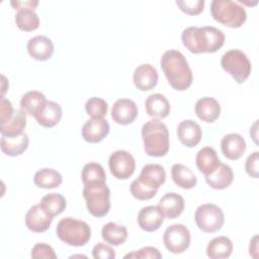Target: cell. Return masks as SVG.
Here are the masks:
<instances>
[{"instance_id":"cell-1","label":"cell","mask_w":259,"mask_h":259,"mask_svg":"<svg viewBox=\"0 0 259 259\" xmlns=\"http://www.w3.org/2000/svg\"><path fill=\"white\" fill-rule=\"evenodd\" d=\"M224 32L214 26H189L183 29L181 40L184 47L193 54L214 53L225 44Z\"/></svg>"},{"instance_id":"cell-2","label":"cell","mask_w":259,"mask_h":259,"mask_svg":"<svg viewBox=\"0 0 259 259\" xmlns=\"http://www.w3.org/2000/svg\"><path fill=\"white\" fill-rule=\"evenodd\" d=\"M160 66L169 84L175 90L184 91L191 86L192 71L181 52L177 50L166 51L161 57Z\"/></svg>"},{"instance_id":"cell-3","label":"cell","mask_w":259,"mask_h":259,"mask_svg":"<svg viewBox=\"0 0 259 259\" xmlns=\"http://www.w3.org/2000/svg\"><path fill=\"white\" fill-rule=\"evenodd\" d=\"M144 150L148 156L164 157L169 151V132L164 122L151 119L142 127Z\"/></svg>"},{"instance_id":"cell-4","label":"cell","mask_w":259,"mask_h":259,"mask_svg":"<svg viewBox=\"0 0 259 259\" xmlns=\"http://www.w3.org/2000/svg\"><path fill=\"white\" fill-rule=\"evenodd\" d=\"M56 234L65 244L73 247H81L89 242L91 229L86 222L67 217L58 223Z\"/></svg>"},{"instance_id":"cell-5","label":"cell","mask_w":259,"mask_h":259,"mask_svg":"<svg viewBox=\"0 0 259 259\" xmlns=\"http://www.w3.org/2000/svg\"><path fill=\"white\" fill-rule=\"evenodd\" d=\"M210 14L215 21L232 28L242 26L247 19L245 8L231 0H212Z\"/></svg>"},{"instance_id":"cell-6","label":"cell","mask_w":259,"mask_h":259,"mask_svg":"<svg viewBox=\"0 0 259 259\" xmlns=\"http://www.w3.org/2000/svg\"><path fill=\"white\" fill-rule=\"evenodd\" d=\"M83 196L88 211L96 218L105 217L110 209V190L105 183L84 185Z\"/></svg>"},{"instance_id":"cell-7","label":"cell","mask_w":259,"mask_h":259,"mask_svg":"<svg viewBox=\"0 0 259 259\" xmlns=\"http://www.w3.org/2000/svg\"><path fill=\"white\" fill-rule=\"evenodd\" d=\"M223 69L229 73L237 83H244L251 74L252 66L247 55L240 50H230L221 59Z\"/></svg>"},{"instance_id":"cell-8","label":"cell","mask_w":259,"mask_h":259,"mask_svg":"<svg viewBox=\"0 0 259 259\" xmlns=\"http://www.w3.org/2000/svg\"><path fill=\"white\" fill-rule=\"evenodd\" d=\"M194 220L199 230L204 233L220 231L225 223V215L221 207L213 203H204L195 209Z\"/></svg>"},{"instance_id":"cell-9","label":"cell","mask_w":259,"mask_h":259,"mask_svg":"<svg viewBox=\"0 0 259 259\" xmlns=\"http://www.w3.org/2000/svg\"><path fill=\"white\" fill-rule=\"evenodd\" d=\"M189 230L182 224L169 226L163 235V242L166 249L173 254L183 253L190 245Z\"/></svg>"},{"instance_id":"cell-10","label":"cell","mask_w":259,"mask_h":259,"mask_svg":"<svg viewBox=\"0 0 259 259\" xmlns=\"http://www.w3.org/2000/svg\"><path fill=\"white\" fill-rule=\"evenodd\" d=\"M108 166L110 173L117 179H128L135 172L136 161L133 155L124 150H117L109 156Z\"/></svg>"},{"instance_id":"cell-11","label":"cell","mask_w":259,"mask_h":259,"mask_svg":"<svg viewBox=\"0 0 259 259\" xmlns=\"http://www.w3.org/2000/svg\"><path fill=\"white\" fill-rule=\"evenodd\" d=\"M137 116L138 106L132 99L119 98L111 107V118L118 124H130L137 118Z\"/></svg>"},{"instance_id":"cell-12","label":"cell","mask_w":259,"mask_h":259,"mask_svg":"<svg viewBox=\"0 0 259 259\" xmlns=\"http://www.w3.org/2000/svg\"><path fill=\"white\" fill-rule=\"evenodd\" d=\"M53 222V217L48 214L38 204H34L28 208L25 214L26 228L34 233L46 232Z\"/></svg>"},{"instance_id":"cell-13","label":"cell","mask_w":259,"mask_h":259,"mask_svg":"<svg viewBox=\"0 0 259 259\" xmlns=\"http://www.w3.org/2000/svg\"><path fill=\"white\" fill-rule=\"evenodd\" d=\"M158 78V72L151 64H142L138 66L133 74L134 84L141 91H149L156 87Z\"/></svg>"},{"instance_id":"cell-14","label":"cell","mask_w":259,"mask_h":259,"mask_svg":"<svg viewBox=\"0 0 259 259\" xmlns=\"http://www.w3.org/2000/svg\"><path fill=\"white\" fill-rule=\"evenodd\" d=\"M137 221L143 231L155 232L162 226L164 214L158 205H148L139 211Z\"/></svg>"},{"instance_id":"cell-15","label":"cell","mask_w":259,"mask_h":259,"mask_svg":"<svg viewBox=\"0 0 259 259\" xmlns=\"http://www.w3.org/2000/svg\"><path fill=\"white\" fill-rule=\"evenodd\" d=\"M177 137L182 145L188 148H193L200 142L202 131L196 121L185 119L177 126Z\"/></svg>"},{"instance_id":"cell-16","label":"cell","mask_w":259,"mask_h":259,"mask_svg":"<svg viewBox=\"0 0 259 259\" xmlns=\"http://www.w3.org/2000/svg\"><path fill=\"white\" fill-rule=\"evenodd\" d=\"M28 55L36 61H47L54 54V44L45 35H35L27 42Z\"/></svg>"},{"instance_id":"cell-17","label":"cell","mask_w":259,"mask_h":259,"mask_svg":"<svg viewBox=\"0 0 259 259\" xmlns=\"http://www.w3.org/2000/svg\"><path fill=\"white\" fill-rule=\"evenodd\" d=\"M109 123L104 118H90L82 127V137L88 143H99L109 133Z\"/></svg>"},{"instance_id":"cell-18","label":"cell","mask_w":259,"mask_h":259,"mask_svg":"<svg viewBox=\"0 0 259 259\" xmlns=\"http://www.w3.org/2000/svg\"><path fill=\"white\" fill-rule=\"evenodd\" d=\"M221 149L226 158L230 160H238L246 151V142L241 135L231 133L224 136L222 139Z\"/></svg>"},{"instance_id":"cell-19","label":"cell","mask_w":259,"mask_h":259,"mask_svg":"<svg viewBox=\"0 0 259 259\" xmlns=\"http://www.w3.org/2000/svg\"><path fill=\"white\" fill-rule=\"evenodd\" d=\"M158 206L163 212L164 217L172 220L182 213L185 206V201L180 194L176 192H168L160 198Z\"/></svg>"},{"instance_id":"cell-20","label":"cell","mask_w":259,"mask_h":259,"mask_svg":"<svg viewBox=\"0 0 259 259\" xmlns=\"http://www.w3.org/2000/svg\"><path fill=\"white\" fill-rule=\"evenodd\" d=\"M138 179L151 188L159 189L166 180V172L164 167L159 164H146Z\"/></svg>"},{"instance_id":"cell-21","label":"cell","mask_w":259,"mask_h":259,"mask_svg":"<svg viewBox=\"0 0 259 259\" xmlns=\"http://www.w3.org/2000/svg\"><path fill=\"white\" fill-rule=\"evenodd\" d=\"M233 180L234 173L232 168L222 162L210 174L205 175L206 183L213 189H225L231 185Z\"/></svg>"},{"instance_id":"cell-22","label":"cell","mask_w":259,"mask_h":259,"mask_svg":"<svg viewBox=\"0 0 259 259\" xmlns=\"http://www.w3.org/2000/svg\"><path fill=\"white\" fill-rule=\"evenodd\" d=\"M145 108L149 116L156 119L165 118L170 112V103L163 94L154 93L146 98Z\"/></svg>"},{"instance_id":"cell-23","label":"cell","mask_w":259,"mask_h":259,"mask_svg":"<svg viewBox=\"0 0 259 259\" xmlns=\"http://www.w3.org/2000/svg\"><path fill=\"white\" fill-rule=\"evenodd\" d=\"M194 110L198 118L205 122H213L221 113V105L219 101L212 97H202L195 103Z\"/></svg>"},{"instance_id":"cell-24","label":"cell","mask_w":259,"mask_h":259,"mask_svg":"<svg viewBox=\"0 0 259 259\" xmlns=\"http://www.w3.org/2000/svg\"><path fill=\"white\" fill-rule=\"evenodd\" d=\"M62 107L55 101H47L41 109L34 115L38 124L44 127H53L62 118Z\"/></svg>"},{"instance_id":"cell-25","label":"cell","mask_w":259,"mask_h":259,"mask_svg":"<svg viewBox=\"0 0 259 259\" xmlns=\"http://www.w3.org/2000/svg\"><path fill=\"white\" fill-rule=\"evenodd\" d=\"M28 136L22 133L14 137L2 136L0 141L1 151L10 157H15L21 155L28 147Z\"/></svg>"},{"instance_id":"cell-26","label":"cell","mask_w":259,"mask_h":259,"mask_svg":"<svg viewBox=\"0 0 259 259\" xmlns=\"http://www.w3.org/2000/svg\"><path fill=\"white\" fill-rule=\"evenodd\" d=\"M220 162L217 151L211 147L201 148L195 157L196 167L204 176L210 174L218 167Z\"/></svg>"},{"instance_id":"cell-27","label":"cell","mask_w":259,"mask_h":259,"mask_svg":"<svg viewBox=\"0 0 259 259\" xmlns=\"http://www.w3.org/2000/svg\"><path fill=\"white\" fill-rule=\"evenodd\" d=\"M233 252V242L225 236L210 240L206 247V255L210 259L229 258Z\"/></svg>"},{"instance_id":"cell-28","label":"cell","mask_w":259,"mask_h":259,"mask_svg":"<svg viewBox=\"0 0 259 259\" xmlns=\"http://www.w3.org/2000/svg\"><path fill=\"white\" fill-rule=\"evenodd\" d=\"M47 98L44 93L36 90H30L24 93L20 99V109L28 115H35L46 104Z\"/></svg>"},{"instance_id":"cell-29","label":"cell","mask_w":259,"mask_h":259,"mask_svg":"<svg viewBox=\"0 0 259 259\" xmlns=\"http://www.w3.org/2000/svg\"><path fill=\"white\" fill-rule=\"evenodd\" d=\"M171 177L174 183L183 188L191 189L197 183V178L191 169L183 164H174L171 168Z\"/></svg>"},{"instance_id":"cell-30","label":"cell","mask_w":259,"mask_h":259,"mask_svg":"<svg viewBox=\"0 0 259 259\" xmlns=\"http://www.w3.org/2000/svg\"><path fill=\"white\" fill-rule=\"evenodd\" d=\"M102 239L112 246L122 245L127 239V230L124 226L109 222L102 227Z\"/></svg>"},{"instance_id":"cell-31","label":"cell","mask_w":259,"mask_h":259,"mask_svg":"<svg viewBox=\"0 0 259 259\" xmlns=\"http://www.w3.org/2000/svg\"><path fill=\"white\" fill-rule=\"evenodd\" d=\"M26 126V113L21 109H15L12 117L6 122L0 124L2 136L14 137L23 133Z\"/></svg>"},{"instance_id":"cell-32","label":"cell","mask_w":259,"mask_h":259,"mask_svg":"<svg viewBox=\"0 0 259 259\" xmlns=\"http://www.w3.org/2000/svg\"><path fill=\"white\" fill-rule=\"evenodd\" d=\"M33 182L39 188L52 189L59 187L63 182V178L57 170L51 168H42L35 172L33 176Z\"/></svg>"},{"instance_id":"cell-33","label":"cell","mask_w":259,"mask_h":259,"mask_svg":"<svg viewBox=\"0 0 259 259\" xmlns=\"http://www.w3.org/2000/svg\"><path fill=\"white\" fill-rule=\"evenodd\" d=\"M81 178L84 185L101 184L106 182V174L104 168L96 162H89L84 165Z\"/></svg>"},{"instance_id":"cell-34","label":"cell","mask_w":259,"mask_h":259,"mask_svg":"<svg viewBox=\"0 0 259 259\" xmlns=\"http://www.w3.org/2000/svg\"><path fill=\"white\" fill-rule=\"evenodd\" d=\"M39 205L48 214L54 218L65 210L67 206V200L60 193H49L41 198Z\"/></svg>"},{"instance_id":"cell-35","label":"cell","mask_w":259,"mask_h":259,"mask_svg":"<svg viewBox=\"0 0 259 259\" xmlns=\"http://www.w3.org/2000/svg\"><path fill=\"white\" fill-rule=\"evenodd\" d=\"M15 24L23 31H32L38 28L39 18L32 9L18 10L14 17Z\"/></svg>"},{"instance_id":"cell-36","label":"cell","mask_w":259,"mask_h":259,"mask_svg":"<svg viewBox=\"0 0 259 259\" xmlns=\"http://www.w3.org/2000/svg\"><path fill=\"white\" fill-rule=\"evenodd\" d=\"M85 110L91 118H103L107 113L108 104L100 97H91L85 103Z\"/></svg>"},{"instance_id":"cell-37","label":"cell","mask_w":259,"mask_h":259,"mask_svg":"<svg viewBox=\"0 0 259 259\" xmlns=\"http://www.w3.org/2000/svg\"><path fill=\"white\" fill-rule=\"evenodd\" d=\"M130 190L133 196L139 200L151 199L157 194V191H158V189H154L145 185L138 178L132 182Z\"/></svg>"},{"instance_id":"cell-38","label":"cell","mask_w":259,"mask_h":259,"mask_svg":"<svg viewBox=\"0 0 259 259\" xmlns=\"http://www.w3.org/2000/svg\"><path fill=\"white\" fill-rule=\"evenodd\" d=\"M178 8L188 15L199 14L204 7V0H177Z\"/></svg>"},{"instance_id":"cell-39","label":"cell","mask_w":259,"mask_h":259,"mask_svg":"<svg viewBox=\"0 0 259 259\" xmlns=\"http://www.w3.org/2000/svg\"><path fill=\"white\" fill-rule=\"evenodd\" d=\"M30 256L34 259H57V254L53 247L46 243H37L32 249Z\"/></svg>"},{"instance_id":"cell-40","label":"cell","mask_w":259,"mask_h":259,"mask_svg":"<svg viewBox=\"0 0 259 259\" xmlns=\"http://www.w3.org/2000/svg\"><path fill=\"white\" fill-rule=\"evenodd\" d=\"M124 258H154V259H160L162 258V254L160 251L151 246L144 247L138 251H134L132 253H128L124 255Z\"/></svg>"},{"instance_id":"cell-41","label":"cell","mask_w":259,"mask_h":259,"mask_svg":"<svg viewBox=\"0 0 259 259\" xmlns=\"http://www.w3.org/2000/svg\"><path fill=\"white\" fill-rule=\"evenodd\" d=\"M92 256L95 259H113L115 258V252L110 246L104 243H97L92 249Z\"/></svg>"},{"instance_id":"cell-42","label":"cell","mask_w":259,"mask_h":259,"mask_svg":"<svg viewBox=\"0 0 259 259\" xmlns=\"http://www.w3.org/2000/svg\"><path fill=\"white\" fill-rule=\"evenodd\" d=\"M258 163H259V152L255 151L250 154L245 163V170L247 174L253 178H258Z\"/></svg>"},{"instance_id":"cell-43","label":"cell","mask_w":259,"mask_h":259,"mask_svg":"<svg viewBox=\"0 0 259 259\" xmlns=\"http://www.w3.org/2000/svg\"><path fill=\"white\" fill-rule=\"evenodd\" d=\"M13 106L10 100L6 99L5 97H1V102H0V124L6 122L9 120L13 113H14Z\"/></svg>"},{"instance_id":"cell-44","label":"cell","mask_w":259,"mask_h":259,"mask_svg":"<svg viewBox=\"0 0 259 259\" xmlns=\"http://www.w3.org/2000/svg\"><path fill=\"white\" fill-rule=\"evenodd\" d=\"M10 4L13 6V8L15 10H23V9H32L34 10V8L38 5V1H31V0H28V1H10Z\"/></svg>"},{"instance_id":"cell-45","label":"cell","mask_w":259,"mask_h":259,"mask_svg":"<svg viewBox=\"0 0 259 259\" xmlns=\"http://www.w3.org/2000/svg\"><path fill=\"white\" fill-rule=\"evenodd\" d=\"M249 254L254 257L257 258L258 257V236L255 235L251 241H250V246H249Z\"/></svg>"},{"instance_id":"cell-46","label":"cell","mask_w":259,"mask_h":259,"mask_svg":"<svg viewBox=\"0 0 259 259\" xmlns=\"http://www.w3.org/2000/svg\"><path fill=\"white\" fill-rule=\"evenodd\" d=\"M1 78H2V87H1V89H2V95H1V97H4V94H5L6 90H7L8 87H9V84H8V82H7V80H6V78H5L4 75H2Z\"/></svg>"}]
</instances>
